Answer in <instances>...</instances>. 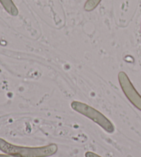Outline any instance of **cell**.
<instances>
[{"instance_id":"obj_1","label":"cell","mask_w":141,"mask_h":157,"mask_svg":"<svg viewBox=\"0 0 141 157\" xmlns=\"http://www.w3.org/2000/svg\"><path fill=\"white\" fill-rule=\"evenodd\" d=\"M0 150L7 155L17 157H49L55 155L58 147L55 144L41 147H24L10 144L0 138Z\"/></svg>"},{"instance_id":"obj_2","label":"cell","mask_w":141,"mask_h":157,"mask_svg":"<svg viewBox=\"0 0 141 157\" xmlns=\"http://www.w3.org/2000/svg\"><path fill=\"white\" fill-rule=\"evenodd\" d=\"M71 108L73 110L97 123L108 133L114 132L115 127L111 121L92 106L78 101H74L71 103Z\"/></svg>"},{"instance_id":"obj_3","label":"cell","mask_w":141,"mask_h":157,"mask_svg":"<svg viewBox=\"0 0 141 157\" xmlns=\"http://www.w3.org/2000/svg\"><path fill=\"white\" fill-rule=\"evenodd\" d=\"M120 88L128 100L141 111V96L131 83L125 72H120L118 75Z\"/></svg>"},{"instance_id":"obj_4","label":"cell","mask_w":141,"mask_h":157,"mask_svg":"<svg viewBox=\"0 0 141 157\" xmlns=\"http://www.w3.org/2000/svg\"><path fill=\"white\" fill-rule=\"evenodd\" d=\"M0 3L4 7L5 10L13 17L17 16L19 14L18 8L14 4L12 0H0Z\"/></svg>"},{"instance_id":"obj_5","label":"cell","mask_w":141,"mask_h":157,"mask_svg":"<svg viewBox=\"0 0 141 157\" xmlns=\"http://www.w3.org/2000/svg\"><path fill=\"white\" fill-rule=\"evenodd\" d=\"M102 0H87L84 5V9L87 12L94 10Z\"/></svg>"},{"instance_id":"obj_6","label":"cell","mask_w":141,"mask_h":157,"mask_svg":"<svg viewBox=\"0 0 141 157\" xmlns=\"http://www.w3.org/2000/svg\"><path fill=\"white\" fill-rule=\"evenodd\" d=\"M85 156L86 157H102L97 155V154L92 152H87L86 154H85Z\"/></svg>"},{"instance_id":"obj_7","label":"cell","mask_w":141,"mask_h":157,"mask_svg":"<svg viewBox=\"0 0 141 157\" xmlns=\"http://www.w3.org/2000/svg\"><path fill=\"white\" fill-rule=\"evenodd\" d=\"M0 157H17V156H14L12 155H7V154H5V155H0Z\"/></svg>"}]
</instances>
